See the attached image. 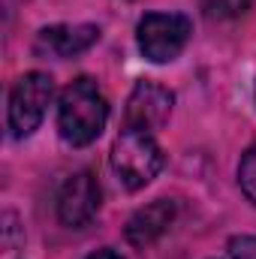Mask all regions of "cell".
I'll return each instance as SVG.
<instances>
[{
    "instance_id": "cell-9",
    "label": "cell",
    "mask_w": 256,
    "mask_h": 259,
    "mask_svg": "<svg viewBox=\"0 0 256 259\" xmlns=\"http://www.w3.org/2000/svg\"><path fill=\"white\" fill-rule=\"evenodd\" d=\"M253 0H202V9L211 21H232L250 12Z\"/></svg>"
},
{
    "instance_id": "cell-1",
    "label": "cell",
    "mask_w": 256,
    "mask_h": 259,
    "mask_svg": "<svg viewBox=\"0 0 256 259\" xmlns=\"http://www.w3.org/2000/svg\"><path fill=\"white\" fill-rule=\"evenodd\" d=\"M109 121V100L97 78L78 75L58 97V133L66 145L84 148L100 139Z\"/></svg>"
},
{
    "instance_id": "cell-7",
    "label": "cell",
    "mask_w": 256,
    "mask_h": 259,
    "mask_svg": "<svg viewBox=\"0 0 256 259\" xmlns=\"http://www.w3.org/2000/svg\"><path fill=\"white\" fill-rule=\"evenodd\" d=\"M100 42L97 24H49L36 33V52H46L52 58H75Z\"/></svg>"
},
{
    "instance_id": "cell-3",
    "label": "cell",
    "mask_w": 256,
    "mask_h": 259,
    "mask_svg": "<svg viewBox=\"0 0 256 259\" xmlns=\"http://www.w3.org/2000/svg\"><path fill=\"white\" fill-rule=\"evenodd\" d=\"M193 36V21L184 12H145L136 24V42L145 61L172 64Z\"/></svg>"
},
{
    "instance_id": "cell-11",
    "label": "cell",
    "mask_w": 256,
    "mask_h": 259,
    "mask_svg": "<svg viewBox=\"0 0 256 259\" xmlns=\"http://www.w3.org/2000/svg\"><path fill=\"white\" fill-rule=\"evenodd\" d=\"M229 259H256V235H235L226 244Z\"/></svg>"
},
{
    "instance_id": "cell-10",
    "label": "cell",
    "mask_w": 256,
    "mask_h": 259,
    "mask_svg": "<svg viewBox=\"0 0 256 259\" xmlns=\"http://www.w3.org/2000/svg\"><path fill=\"white\" fill-rule=\"evenodd\" d=\"M238 187L256 205V142L241 154V163H238Z\"/></svg>"
},
{
    "instance_id": "cell-8",
    "label": "cell",
    "mask_w": 256,
    "mask_h": 259,
    "mask_svg": "<svg viewBox=\"0 0 256 259\" xmlns=\"http://www.w3.org/2000/svg\"><path fill=\"white\" fill-rule=\"evenodd\" d=\"M175 214H178L175 199L160 196V199L148 202L145 208H139V211L130 217L124 235H127V241L133 244V247H148V244H154V241H157L169 226H172Z\"/></svg>"
},
{
    "instance_id": "cell-12",
    "label": "cell",
    "mask_w": 256,
    "mask_h": 259,
    "mask_svg": "<svg viewBox=\"0 0 256 259\" xmlns=\"http://www.w3.org/2000/svg\"><path fill=\"white\" fill-rule=\"evenodd\" d=\"M88 259H124L118 250H112V247H103V250H97V253H91Z\"/></svg>"
},
{
    "instance_id": "cell-5",
    "label": "cell",
    "mask_w": 256,
    "mask_h": 259,
    "mask_svg": "<svg viewBox=\"0 0 256 259\" xmlns=\"http://www.w3.org/2000/svg\"><path fill=\"white\" fill-rule=\"evenodd\" d=\"M172 106H175V94L169 88H163L157 81H136L133 94L127 97V106H124L121 127L157 133V130L166 127Z\"/></svg>"
},
{
    "instance_id": "cell-4",
    "label": "cell",
    "mask_w": 256,
    "mask_h": 259,
    "mask_svg": "<svg viewBox=\"0 0 256 259\" xmlns=\"http://www.w3.org/2000/svg\"><path fill=\"white\" fill-rule=\"evenodd\" d=\"M52 100H55V78L49 72H39V69L24 72L9 91V109H6L9 133L15 139L33 136L42 124Z\"/></svg>"
},
{
    "instance_id": "cell-6",
    "label": "cell",
    "mask_w": 256,
    "mask_h": 259,
    "mask_svg": "<svg viewBox=\"0 0 256 259\" xmlns=\"http://www.w3.org/2000/svg\"><path fill=\"white\" fill-rule=\"evenodd\" d=\"M100 199H103V190H100V181H97V175L91 169L72 172L64 181L61 193H58V217H61V223L69 226V229L88 226L100 211Z\"/></svg>"
},
{
    "instance_id": "cell-2",
    "label": "cell",
    "mask_w": 256,
    "mask_h": 259,
    "mask_svg": "<svg viewBox=\"0 0 256 259\" xmlns=\"http://www.w3.org/2000/svg\"><path fill=\"white\" fill-rule=\"evenodd\" d=\"M109 163L127 190H142L160 175V169L166 166V154H163L160 142L154 139V133L121 127L115 145H112Z\"/></svg>"
}]
</instances>
